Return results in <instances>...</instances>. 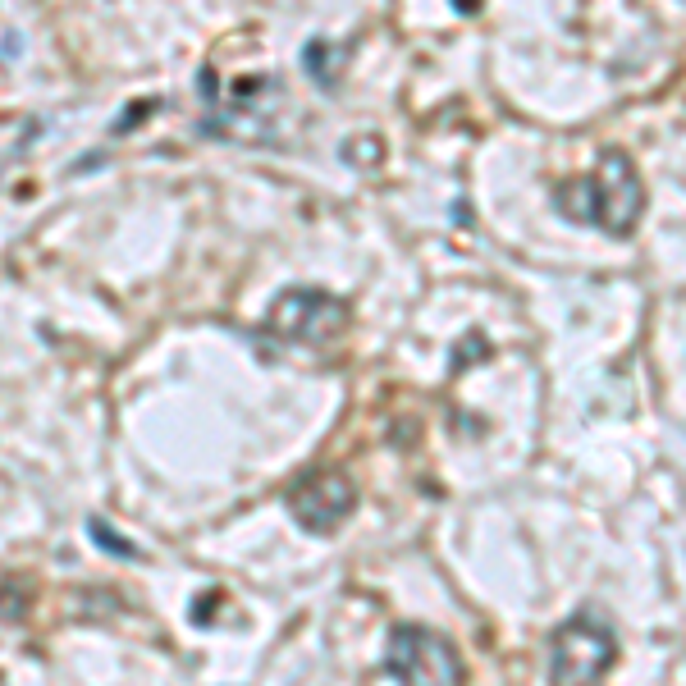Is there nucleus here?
<instances>
[{
    "instance_id": "nucleus-8",
    "label": "nucleus",
    "mask_w": 686,
    "mask_h": 686,
    "mask_svg": "<svg viewBox=\"0 0 686 686\" xmlns=\"http://www.w3.org/2000/svg\"><path fill=\"white\" fill-rule=\"evenodd\" d=\"M87 536L97 540V545H106L110 554H119V558H138V545H133V540H124V536H115L106 522H87Z\"/></svg>"
},
{
    "instance_id": "nucleus-3",
    "label": "nucleus",
    "mask_w": 686,
    "mask_h": 686,
    "mask_svg": "<svg viewBox=\"0 0 686 686\" xmlns=\"http://www.w3.org/2000/svg\"><path fill=\"white\" fill-rule=\"evenodd\" d=\"M284 106H289V92H284L270 74L238 78L234 92H229V97L215 106V115L202 124V133L243 138V142H266V138H275Z\"/></svg>"
},
{
    "instance_id": "nucleus-2",
    "label": "nucleus",
    "mask_w": 686,
    "mask_h": 686,
    "mask_svg": "<svg viewBox=\"0 0 686 686\" xmlns=\"http://www.w3.org/2000/svg\"><path fill=\"white\" fill-rule=\"evenodd\" d=\"M613 659H618V641H613L609 622L577 613L554 632L549 645V682L554 686H600L609 677Z\"/></svg>"
},
{
    "instance_id": "nucleus-4",
    "label": "nucleus",
    "mask_w": 686,
    "mask_h": 686,
    "mask_svg": "<svg viewBox=\"0 0 686 686\" xmlns=\"http://www.w3.org/2000/svg\"><path fill=\"white\" fill-rule=\"evenodd\" d=\"M389 673L398 686H462V654L449 636L403 622L389 636Z\"/></svg>"
},
{
    "instance_id": "nucleus-1",
    "label": "nucleus",
    "mask_w": 686,
    "mask_h": 686,
    "mask_svg": "<svg viewBox=\"0 0 686 686\" xmlns=\"http://www.w3.org/2000/svg\"><path fill=\"white\" fill-rule=\"evenodd\" d=\"M554 206L577 225H595L613 238H627L645 211V183L627 151H604L595 174L558 183Z\"/></svg>"
},
{
    "instance_id": "nucleus-6",
    "label": "nucleus",
    "mask_w": 686,
    "mask_h": 686,
    "mask_svg": "<svg viewBox=\"0 0 686 686\" xmlns=\"http://www.w3.org/2000/svg\"><path fill=\"white\" fill-rule=\"evenodd\" d=\"M284 504H289L293 522H298L302 531H311V536H330V531H339L343 526V517L353 513L357 490L343 472L325 467V472L298 476V481L289 485V494H284Z\"/></svg>"
},
{
    "instance_id": "nucleus-7",
    "label": "nucleus",
    "mask_w": 686,
    "mask_h": 686,
    "mask_svg": "<svg viewBox=\"0 0 686 686\" xmlns=\"http://www.w3.org/2000/svg\"><path fill=\"white\" fill-rule=\"evenodd\" d=\"M339 60H343V51H339V46H330V42H311L307 51H302V65H307L311 78H316V83H325V87L339 83V69H334Z\"/></svg>"
},
{
    "instance_id": "nucleus-5",
    "label": "nucleus",
    "mask_w": 686,
    "mask_h": 686,
    "mask_svg": "<svg viewBox=\"0 0 686 686\" xmlns=\"http://www.w3.org/2000/svg\"><path fill=\"white\" fill-rule=\"evenodd\" d=\"M348 325L343 298L321 289H284L266 311V330L284 343H330Z\"/></svg>"
}]
</instances>
